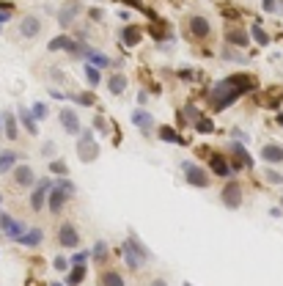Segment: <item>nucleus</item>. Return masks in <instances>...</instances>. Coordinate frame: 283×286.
<instances>
[{
	"mask_svg": "<svg viewBox=\"0 0 283 286\" xmlns=\"http://www.w3.org/2000/svg\"><path fill=\"white\" fill-rule=\"evenodd\" d=\"M151 286H168V284H165V281H154Z\"/></svg>",
	"mask_w": 283,
	"mask_h": 286,
	"instance_id": "nucleus-51",
	"label": "nucleus"
},
{
	"mask_svg": "<svg viewBox=\"0 0 283 286\" xmlns=\"http://www.w3.org/2000/svg\"><path fill=\"white\" fill-rule=\"evenodd\" d=\"M42 154H44V157H53V154H55V146H53V143H44V146H42Z\"/></svg>",
	"mask_w": 283,
	"mask_h": 286,
	"instance_id": "nucleus-45",
	"label": "nucleus"
},
{
	"mask_svg": "<svg viewBox=\"0 0 283 286\" xmlns=\"http://www.w3.org/2000/svg\"><path fill=\"white\" fill-rule=\"evenodd\" d=\"M17 119L22 121V127L28 130V135H39V124H36L33 110H28L25 105H19V107H17Z\"/></svg>",
	"mask_w": 283,
	"mask_h": 286,
	"instance_id": "nucleus-14",
	"label": "nucleus"
},
{
	"mask_svg": "<svg viewBox=\"0 0 283 286\" xmlns=\"http://www.w3.org/2000/svg\"><path fill=\"white\" fill-rule=\"evenodd\" d=\"M223 61H234V64H245V61H248V55H242V53H236V50H231V44H228V47H223Z\"/></svg>",
	"mask_w": 283,
	"mask_h": 286,
	"instance_id": "nucleus-31",
	"label": "nucleus"
},
{
	"mask_svg": "<svg viewBox=\"0 0 283 286\" xmlns=\"http://www.w3.org/2000/svg\"><path fill=\"white\" fill-rule=\"evenodd\" d=\"M0 231L6 234V237L17 239L19 234L25 231V223H22V220H14L11 214H0Z\"/></svg>",
	"mask_w": 283,
	"mask_h": 286,
	"instance_id": "nucleus-11",
	"label": "nucleus"
},
{
	"mask_svg": "<svg viewBox=\"0 0 283 286\" xmlns=\"http://www.w3.org/2000/svg\"><path fill=\"white\" fill-rule=\"evenodd\" d=\"M107 91H110L113 96L124 94V91H127V77H124V74H113V77L107 80Z\"/></svg>",
	"mask_w": 283,
	"mask_h": 286,
	"instance_id": "nucleus-23",
	"label": "nucleus"
},
{
	"mask_svg": "<svg viewBox=\"0 0 283 286\" xmlns=\"http://www.w3.org/2000/svg\"><path fill=\"white\" fill-rule=\"evenodd\" d=\"M58 242H61V248H77V245H80V231H77V226L64 223V226L58 228Z\"/></svg>",
	"mask_w": 283,
	"mask_h": 286,
	"instance_id": "nucleus-9",
	"label": "nucleus"
},
{
	"mask_svg": "<svg viewBox=\"0 0 283 286\" xmlns=\"http://www.w3.org/2000/svg\"><path fill=\"white\" fill-rule=\"evenodd\" d=\"M0 130H3V121H0Z\"/></svg>",
	"mask_w": 283,
	"mask_h": 286,
	"instance_id": "nucleus-53",
	"label": "nucleus"
},
{
	"mask_svg": "<svg viewBox=\"0 0 283 286\" xmlns=\"http://www.w3.org/2000/svg\"><path fill=\"white\" fill-rule=\"evenodd\" d=\"M50 77H53L55 83H61V80H64V72H61V69H50Z\"/></svg>",
	"mask_w": 283,
	"mask_h": 286,
	"instance_id": "nucleus-46",
	"label": "nucleus"
},
{
	"mask_svg": "<svg viewBox=\"0 0 283 286\" xmlns=\"http://www.w3.org/2000/svg\"><path fill=\"white\" fill-rule=\"evenodd\" d=\"M124 256H127V264H130L132 270H141L143 264L151 259V253H148V250L143 248V245L138 242L135 237H130V239L124 242Z\"/></svg>",
	"mask_w": 283,
	"mask_h": 286,
	"instance_id": "nucleus-2",
	"label": "nucleus"
},
{
	"mask_svg": "<svg viewBox=\"0 0 283 286\" xmlns=\"http://www.w3.org/2000/svg\"><path fill=\"white\" fill-rule=\"evenodd\" d=\"M88 14H91V17H94V19H102V8H91Z\"/></svg>",
	"mask_w": 283,
	"mask_h": 286,
	"instance_id": "nucleus-50",
	"label": "nucleus"
},
{
	"mask_svg": "<svg viewBox=\"0 0 283 286\" xmlns=\"http://www.w3.org/2000/svg\"><path fill=\"white\" fill-rule=\"evenodd\" d=\"M77 14H80V3H77V0L66 3V6L58 11V22H61V28H69V25H74Z\"/></svg>",
	"mask_w": 283,
	"mask_h": 286,
	"instance_id": "nucleus-13",
	"label": "nucleus"
},
{
	"mask_svg": "<svg viewBox=\"0 0 283 286\" xmlns=\"http://www.w3.org/2000/svg\"><path fill=\"white\" fill-rule=\"evenodd\" d=\"M3 130H6L8 141H17V116L14 113H3Z\"/></svg>",
	"mask_w": 283,
	"mask_h": 286,
	"instance_id": "nucleus-24",
	"label": "nucleus"
},
{
	"mask_svg": "<svg viewBox=\"0 0 283 286\" xmlns=\"http://www.w3.org/2000/svg\"><path fill=\"white\" fill-rule=\"evenodd\" d=\"M69 44H71V39L69 36H58V39H53V42H50V53H58V50H69Z\"/></svg>",
	"mask_w": 283,
	"mask_h": 286,
	"instance_id": "nucleus-32",
	"label": "nucleus"
},
{
	"mask_svg": "<svg viewBox=\"0 0 283 286\" xmlns=\"http://www.w3.org/2000/svg\"><path fill=\"white\" fill-rule=\"evenodd\" d=\"M264 3V11H275V0H261Z\"/></svg>",
	"mask_w": 283,
	"mask_h": 286,
	"instance_id": "nucleus-47",
	"label": "nucleus"
},
{
	"mask_svg": "<svg viewBox=\"0 0 283 286\" xmlns=\"http://www.w3.org/2000/svg\"><path fill=\"white\" fill-rule=\"evenodd\" d=\"M278 124H281V127H283V113H281V116H278Z\"/></svg>",
	"mask_w": 283,
	"mask_h": 286,
	"instance_id": "nucleus-52",
	"label": "nucleus"
},
{
	"mask_svg": "<svg viewBox=\"0 0 283 286\" xmlns=\"http://www.w3.org/2000/svg\"><path fill=\"white\" fill-rule=\"evenodd\" d=\"M0 201H3V196H0Z\"/></svg>",
	"mask_w": 283,
	"mask_h": 286,
	"instance_id": "nucleus-54",
	"label": "nucleus"
},
{
	"mask_svg": "<svg viewBox=\"0 0 283 286\" xmlns=\"http://www.w3.org/2000/svg\"><path fill=\"white\" fill-rule=\"evenodd\" d=\"M19 160V154L17 151H11V149H6L3 151V154H0V176H3V173H8L14 168V162Z\"/></svg>",
	"mask_w": 283,
	"mask_h": 286,
	"instance_id": "nucleus-21",
	"label": "nucleus"
},
{
	"mask_svg": "<svg viewBox=\"0 0 283 286\" xmlns=\"http://www.w3.org/2000/svg\"><path fill=\"white\" fill-rule=\"evenodd\" d=\"M69 198H71V196H66L64 190H58V187L53 185V190H50V196H47V209H50L53 214H58L61 209H64V204L69 201Z\"/></svg>",
	"mask_w": 283,
	"mask_h": 286,
	"instance_id": "nucleus-15",
	"label": "nucleus"
},
{
	"mask_svg": "<svg viewBox=\"0 0 283 286\" xmlns=\"http://www.w3.org/2000/svg\"><path fill=\"white\" fill-rule=\"evenodd\" d=\"M42 17L39 14H25L22 19H19V36L22 39H36V36L42 33Z\"/></svg>",
	"mask_w": 283,
	"mask_h": 286,
	"instance_id": "nucleus-7",
	"label": "nucleus"
},
{
	"mask_svg": "<svg viewBox=\"0 0 283 286\" xmlns=\"http://www.w3.org/2000/svg\"><path fill=\"white\" fill-rule=\"evenodd\" d=\"M33 182H36V176H33V168H30V165H17V168H14V182H11V185L17 187V190L30 187Z\"/></svg>",
	"mask_w": 283,
	"mask_h": 286,
	"instance_id": "nucleus-12",
	"label": "nucleus"
},
{
	"mask_svg": "<svg viewBox=\"0 0 283 286\" xmlns=\"http://www.w3.org/2000/svg\"><path fill=\"white\" fill-rule=\"evenodd\" d=\"M77 157L83 162H91L99 157V143L94 141V132L91 130H83L80 132V143H77Z\"/></svg>",
	"mask_w": 283,
	"mask_h": 286,
	"instance_id": "nucleus-3",
	"label": "nucleus"
},
{
	"mask_svg": "<svg viewBox=\"0 0 283 286\" xmlns=\"http://www.w3.org/2000/svg\"><path fill=\"white\" fill-rule=\"evenodd\" d=\"M8 19H11V3L0 6V22H8Z\"/></svg>",
	"mask_w": 283,
	"mask_h": 286,
	"instance_id": "nucleus-42",
	"label": "nucleus"
},
{
	"mask_svg": "<svg viewBox=\"0 0 283 286\" xmlns=\"http://www.w3.org/2000/svg\"><path fill=\"white\" fill-rule=\"evenodd\" d=\"M195 130H198V132H204V135H209V132L214 130V124H212L209 119H201V116H198V119H195Z\"/></svg>",
	"mask_w": 283,
	"mask_h": 286,
	"instance_id": "nucleus-35",
	"label": "nucleus"
},
{
	"mask_svg": "<svg viewBox=\"0 0 283 286\" xmlns=\"http://www.w3.org/2000/svg\"><path fill=\"white\" fill-rule=\"evenodd\" d=\"M44 239V231L42 228H30V231H25V234H19L14 242H19V245H25V248H36V245Z\"/></svg>",
	"mask_w": 283,
	"mask_h": 286,
	"instance_id": "nucleus-18",
	"label": "nucleus"
},
{
	"mask_svg": "<svg viewBox=\"0 0 283 286\" xmlns=\"http://www.w3.org/2000/svg\"><path fill=\"white\" fill-rule=\"evenodd\" d=\"M85 80H88V85L94 88V85H99V80H102V74H99V66H94V64H85Z\"/></svg>",
	"mask_w": 283,
	"mask_h": 286,
	"instance_id": "nucleus-29",
	"label": "nucleus"
},
{
	"mask_svg": "<svg viewBox=\"0 0 283 286\" xmlns=\"http://www.w3.org/2000/svg\"><path fill=\"white\" fill-rule=\"evenodd\" d=\"M187 30L193 39H209V36H212V22H209L207 17H201V14H193V17L187 19Z\"/></svg>",
	"mask_w": 283,
	"mask_h": 286,
	"instance_id": "nucleus-6",
	"label": "nucleus"
},
{
	"mask_svg": "<svg viewBox=\"0 0 283 286\" xmlns=\"http://www.w3.org/2000/svg\"><path fill=\"white\" fill-rule=\"evenodd\" d=\"M33 116H36V121H42V119H47V105H33Z\"/></svg>",
	"mask_w": 283,
	"mask_h": 286,
	"instance_id": "nucleus-39",
	"label": "nucleus"
},
{
	"mask_svg": "<svg viewBox=\"0 0 283 286\" xmlns=\"http://www.w3.org/2000/svg\"><path fill=\"white\" fill-rule=\"evenodd\" d=\"M132 124L138 127L141 132H151V127H154V116L151 113H146V110H132Z\"/></svg>",
	"mask_w": 283,
	"mask_h": 286,
	"instance_id": "nucleus-16",
	"label": "nucleus"
},
{
	"mask_svg": "<svg viewBox=\"0 0 283 286\" xmlns=\"http://www.w3.org/2000/svg\"><path fill=\"white\" fill-rule=\"evenodd\" d=\"M250 33H253V39L261 44V47H267V44H270V36H267L264 30L259 28V25H253V28H250Z\"/></svg>",
	"mask_w": 283,
	"mask_h": 286,
	"instance_id": "nucleus-34",
	"label": "nucleus"
},
{
	"mask_svg": "<svg viewBox=\"0 0 283 286\" xmlns=\"http://www.w3.org/2000/svg\"><path fill=\"white\" fill-rule=\"evenodd\" d=\"M220 198H223V204L228 209H239L242 207V185H236V182L225 185L223 193H220Z\"/></svg>",
	"mask_w": 283,
	"mask_h": 286,
	"instance_id": "nucleus-8",
	"label": "nucleus"
},
{
	"mask_svg": "<svg viewBox=\"0 0 283 286\" xmlns=\"http://www.w3.org/2000/svg\"><path fill=\"white\" fill-rule=\"evenodd\" d=\"M182 171H184V176H187V182H190L193 187H201V190H204V187H209V176H207V171H201V168L195 165V162L184 160V162H182Z\"/></svg>",
	"mask_w": 283,
	"mask_h": 286,
	"instance_id": "nucleus-5",
	"label": "nucleus"
},
{
	"mask_svg": "<svg viewBox=\"0 0 283 286\" xmlns=\"http://www.w3.org/2000/svg\"><path fill=\"white\" fill-rule=\"evenodd\" d=\"M55 187H58V190H64L66 196H74V182H71V179H58V182H55Z\"/></svg>",
	"mask_w": 283,
	"mask_h": 286,
	"instance_id": "nucleus-36",
	"label": "nucleus"
},
{
	"mask_svg": "<svg viewBox=\"0 0 283 286\" xmlns=\"http://www.w3.org/2000/svg\"><path fill=\"white\" fill-rule=\"evenodd\" d=\"M157 135L162 138L165 143H179V146L184 143V141H182V135H179L176 130H171V127H159V130H157Z\"/></svg>",
	"mask_w": 283,
	"mask_h": 286,
	"instance_id": "nucleus-28",
	"label": "nucleus"
},
{
	"mask_svg": "<svg viewBox=\"0 0 283 286\" xmlns=\"http://www.w3.org/2000/svg\"><path fill=\"white\" fill-rule=\"evenodd\" d=\"M138 102H141V105H146V102H148V94H146V91H141V94H138Z\"/></svg>",
	"mask_w": 283,
	"mask_h": 286,
	"instance_id": "nucleus-49",
	"label": "nucleus"
},
{
	"mask_svg": "<svg viewBox=\"0 0 283 286\" xmlns=\"http://www.w3.org/2000/svg\"><path fill=\"white\" fill-rule=\"evenodd\" d=\"M88 256H91V250H80V253H74V256H71V264H83Z\"/></svg>",
	"mask_w": 283,
	"mask_h": 286,
	"instance_id": "nucleus-43",
	"label": "nucleus"
},
{
	"mask_svg": "<svg viewBox=\"0 0 283 286\" xmlns=\"http://www.w3.org/2000/svg\"><path fill=\"white\" fill-rule=\"evenodd\" d=\"M50 171L58 173V176H64V173H66V162H64V160H55L53 165H50Z\"/></svg>",
	"mask_w": 283,
	"mask_h": 286,
	"instance_id": "nucleus-40",
	"label": "nucleus"
},
{
	"mask_svg": "<svg viewBox=\"0 0 283 286\" xmlns=\"http://www.w3.org/2000/svg\"><path fill=\"white\" fill-rule=\"evenodd\" d=\"M141 36H143V30L138 28V25H132V28H124V33H121V42H124L127 47H135V44L141 42Z\"/></svg>",
	"mask_w": 283,
	"mask_h": 286,
	"instance_id": "nucleus-22",
	"label": "nucleus"
},
{
	"mask_svg": "<svg viewBox=\"0 0 283 286\" xmlns=\"http://www.w3.org/2000/svg\"><path fill=\"white\" fill-rule=\"evenodd\" d=\"M179 77H182V80H193V72H190V69H182V72H179Z\"/></svg>",
	"mask_w": 283,
	"mask_h": 286,
	"instance_id": "nucleus-48",
	"label": "nucleus"
},
{
	"mask_svg": "<svg viewBox=\"0 0 283 286\" xmlns=\"http://www.w3.org/2000/svg\"><path fill=\"white\" fill-rule=\"evenodd\" d=\"M69 99H74L77 105H94V102H96V96H94V94H71Z\"/></svg>",
	"mask_w": 283,
	"mask_h": 286,
	"instance_id": "nucleus-37",
	"label": "nucleus"
},
{
	"mask_svg": "<svg viewBox=\"0 0 283 286\" xmlns=\"http://www.w3.org/2000/svg\"><path fill=\"white\" fill-rule=\"evenodd\" d=\"M281 204H283V201H281Z\"/></svg>",
	"mask_w": 283,
	"mask_h": 286,
	"instance_id": "nucleus-57",
	"label": "nucleus"
},
{
	"mask_svg": "<svg viewBox=\"0 0 283 286\" xmlns=\"http://www.w3.org/2000/svg\"><path fill=\"white\" fill-rule=\"evenodd\" d=\"M261 157H264V162H270V165H278V162H283V146L267 143L264 149H261Z\"/></svg>",
	"mask_w": 283,
	"mask_h": 286,
	"instance_id": "nucleus-17",
	"label": "nucleus"
},
{
	"mask_svg": "<svg viewBox=\"0 0 283 286\" xmlns=\"http://www.w3.org/2000/svg\"><path fill=\"white\" fill-rule=\"evenodd\" d=\"M61 127H64L69 135H80V132H83L80 116H77L74 110H69V107H64V110H61Z\"/></svg>",
	"mask_w": 283,
	"mask_h": 286,
	"instance_id": "nucleus-10",
	"label": "nucleus"
},
{
	"mask_svg": "<svg viewBox=\"0 0 283 286\" xmlns=\"http://www.w3.org/2000/svg\"><path fill=\"white\" fill-rule=\"evenodd\" d=\"M53 286H58V284H53Z\"/></svg>",
	"mask_w": 283,
	"mask_h": 286,
	"instance_id": "nucleus-56",
	"label": "nucleus"
},
{
	"mask_svg": "<svg viewBox=\"0 0 283 286\" xmlns=\"http://www.w3.org/2000/svg\"><path fill=\"white\" fill-rule=\"evenodd\" d=\"M53 267L58 270V273H66V270H69V259H66V256H55Z\"/></svg>",
	"mask_w": 283,
	"mask_h": 286,
	"instance_id": "nucleus-38",
	"label": "nucleus"
},
{
	"mask_svg": "<svg viewBox=\"0 0 283 286\" xmlns=\"http://www.w3.org/2000/svg\"><path fill=\"white\" fill-rule=\"evenodd\" d=\"M250 88H253V77H248V74H231V77L220 80V83L214 85L209 99H212L214 110H225V107H231L245 91H250Z\"/></svg>",
	"mask_w": 283,
	"mask_h": 286,
	"instance_id": "nucleus-1",
	"label": "nucleus"
},
{
	"mask_svg": "<svg viewBox=\"0 0 283 286\" xmlns=\"http://www.w3.org/2000/svg\"><path fill=\"white\" fill-rule=\"evenodd\" d=\"M85 58H88V64H94V66H99V69H102V66H110V58H107V55L105 53H99V50H85Z\"/></svg>",
	"mask_w": 283,
	"mask_h": 286,
	"instance_id": "nucleus-25",
	"label": "nucleus"
},
{
	"mask_svg": "<svg viewBox=\"0 0 283 286\" xmlns=\"http://www.w3.org/2000/svg\"><path fill=\"white\" fill-rule=\"evenodd\" d=\"M91 256H94V262H107V256H110V253H107V242H102V239H99V242H96L94 245V253H91Z\"/></svg>",
	"mask_w": 283,
	"mask_h": 286,
	"instance_id": "nucleus-30",
	"label": "nucleus"
},
{
	"mask_svg": "<svg viewBox=\"0 0 283 286\" xmlns=\"http://www.w3.org/2000/svg\"><path fill=\"white\" fill-rule=\"evenodd\" d=\"M102 286H124V278L118 273H105L102 275Z\"/></svg>",
	"mask_w": 283,
	"mask_h": 286,
	"instance_id": "nucleus-33",
	"label": "nucleus"
},
{
	"mask_svg": "<svg viewBox=\"0 0 283 286\" xmlns=\"http://www.w3.org/2000/svg\"><path fill=\"white\" fill-rule=\"evenodd\" d=\"M209 165H212V171L217 173V176H228L231 173V168H228V162L223 160L220 154H212V160H209Z\"/></svg>",
	"mask_w": 283,
	"mask_h": 286,
	"instance_id": "nucleus-26",
	"label": "nucleus"
},
{
	"mask_svg": "<svg viewBox=\"0 0 283 286\" xmlns=\"http://www.w3.org/2000/svg\"><path fill=\"white\" fill-rule=\"evenodd\" d=\"M267 182H272V185H283V176L278 171H270V168H267Z\"/></svg>",
	"mask_w": 283,
	"mask_h": 286,
	"instance_id": "nucleus-41",
	"label": "nucleus"
},
{
	"mask_svg": "<svg viewBox=\"0 0 283 286\" xmlns=\"http://www.w3.org/2000/svg\"><path fill=\"white\" fill-rule=\"evenodd\" d=\"M228 149L234 151V157H236V165L234 168H250V165H253V160H250V154L245 151V146H242V143H231Z\"/></svg>",
	"mask_w": 283,
	"mask_h": 286,
	"instance_id": "nucleus-19",
	"label": "nucleus"
},
{
	"mask_svg": "<svg viewBox=\"0 0 283 286\" xmlns=\"http://www.w3.org/2000/svg\"><path fill=\"white\" fill-rule=\"evenodd\" d=\"M94 127L99 132H107V124H105V119H102V116H96V119H94Z\"/></svg>",
	"mask_w": 283,
	"mask_h": 286,
	"instance_id": "nucleus-44",
	"label": "nucleus"
},
{
	"mask_svg": "<svg viewBox=\"0 0 283 286\" xmlns=\"http://www.w3.org/2000/svg\"><path fill=\"white\" fill-rule=\"evenodd\" d=\"M184 286H190V284H184Z\"/></svg>",
	"mask_w": 283,
	"mask_h": 286,
	"instance_id": "nucleus-55",
	"label": "nucleus"
},
{
	"mask_svg": "<svg viewBox=\"0 0 283 286\" xmlns=\"http://www.w3.org/2000/svg\"><path fill=\"white\" fill-rule=\"evenodd\" d=\"M83 278H85V267L83 264H74V267L69 270V275H66V284L77 286V284H83Z\"/></svg>",
	"mask_w": 283,
	"mask_h": 286,
	"instance_id": "nucleus-27",
	"label": "nucleus"
},
{
	"mask_svg": "<svg viewBox=\"0 0 283 286\" xmlns=\"http://www.w3.org/2000/svg\"><path fill=\"white\" fill-rule=\"evenodd\" d=\"M225 42L231 44V47H239V50H245L248 47V42H250V36L245 33V30H228V33H225Z\"/></svg>",
	"mask_w": 283,
	"mask_h": 286,
	"instance_id": "nucleus-20",
	"label": "nucleus"
},
{
	"mask_svg": "<svg viewBox=\"0 0 283 286\" xmlns=\"http://www.w3.org/2000/svg\"><path fill=\"white\" fill-rule=\"evenodd\" d=\"M53 185H55V182L50 176H44V179H39V182H36L33 196H30V207H33V212H44V198L50 196Z\"/></svg>",
	"mask_w": 283,
	"mask_h": 286,
	"instance_id": "nucleus-4",
	"label": "nucleus"
}]
</instances>
